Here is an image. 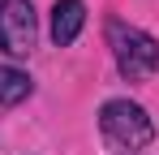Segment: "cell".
<instances>
[{"label": "cell", "instance_id": "1", "mask_svg": "<svg viewBox=\"0 0 159 155\" xmlns=\"http://www.w3.org/2000/svg\"><path fill=\"white\" fill-rule=\"evenodd\" d=\"M103 35H107L112 60H116V69H120L125 82H146V78H155V69H159V43L142 30V26L125 22V17H107Z\"/></svg>", "mask_w": 159, "mask_h": 155}, {"label": "cell", "instance_id": "2", "mask_svg": "<svg viewBox=\"0 0 159 155\" xmlns=\"http://www.w3.org/2000/svg\"><path fill=\"white\" fill-rule=\"evenodd\" d=\"M99 129H103L107 147H116L125 155H138L155 138V121L146 116L142 103H133V99H107L99 108Z\"/></svg>", "mask_w": 159, "mask_h": 155}, {"label": "cell", "instance_id": "3", "mask_svg": "<svg viewBox=\"0 0 159 155\" xmlns=\"http://www.w3.org/2000/svg\"><path fill=\"white\" fill-rule=\"evenodd\" d=\"M34 39H39L34 4L30 0H0V52L22 60L34 52Z\"/></svg>", "mask_w": 159, "mask_h": 155}, {"label": "cell", "instance_id": "4", "mask_svg": "<svg viewBox=\"0 0 159 155\" xmlns=\"http://www.w3.org/2000/svg\"><path fill=\"white\" fill-rule=\"evenodd\" d=\"M82 26H86V4L82 0H56L52 4V43L56 48L78 43Z\"/></svg>", "mask_w": 159, "mask_h": 155}, {"label": "cell", "instance_id": "5", "mask_svg": "<svg viewBox=\"0 0 159 155\" xmlns=\"http://www.w3.org/2000/svg\"><path fill=\"white\" fill-rule=\"evenodd\" d=\"M30 95H34L30 73L13 69V65H0V108H17V103H26Z\"/></svg>", "mask_w": 159, "mask_h": 155}]
</instances>
